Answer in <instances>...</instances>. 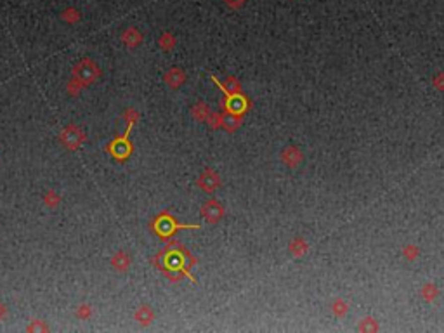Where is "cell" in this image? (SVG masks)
<instances>
[{
  "instance_id": "ba28073f",
  "label": "cell",
  "mask_w": 444,
  "mask_h": 333,
  "mask_svg": "<svg viewBox=\"0 0 444 333\" xmlns=\"http://www.w3.org/2000/svg\"><path fill=\"white\" fill-rule=\"evenodd\" d=\"M198 186L203 189V191L214 193L216 189H219L222 186L221 175L217 174L214 168H205V172L198 177Z\"/></svg>"
},
{
  "instance_id": "7a4b0ae2",
  "label": "cell",
  "mask_w": 444,
  "mask_h": 333,
  "mask_svg": "<svg viewBox=\"0 0 444 333\" xmlns=\"http://www.w3.org/2000/svg\"><path fill=\"white\" fill-rule=\"evenodd\" d=\"M198 227H200L198 224H195V226H189V224H179L177 220H175L172 215H168V213H161V215L153 222L154 233H156L160 238H163V240L170 238L177 229H198Z\"/></svg>"
},
{
  "instance_id": "484cf974",
  "label": "cell",
  "mask_w": 444,
  "mask_h": 333,
  "mask_svg": "<svg viewBox=\"0 0 444 333\" xmlns=\"http://www.w3.org/2000/svg\"><path fill=\"white\" fill-rule=\"evenodd\" d=\"M3 314H5V307H3L2 304H0V318H2Z\"/></svg>"
},
{
  "instance_id": "44dd1931",
  "label": "cell",
  "mask_w": 444,
  "mask_h": 333,
  "mask_svg": "<svg viewBox=\"0 0 444 333\" xmlns=\"http://www.w3.org/2000/svg\"><path fill=\"white\" fill-rule=\"evenodd\" d=\"M359 330L361 332H376L378 330V323H376L373 318H365L359 325Z\"/></svg>"
},
{
  "instance_id": "603a6c76",
  "label": "cell",
  "mask_w": 444,
  "mask_h": 333,
  "mask_svg": "<svg viewBox=\"0 0 444 333\" xmlns=\"http://www.w3.org/2000/svg\"><path fill=\"white\" fill-rule=\"evenodd\" d=\"M174 45H175V38L172 37L170 33H163V35H161V38H160V47L161 49H165V51H170Z\"/></svg>"
},
{
  "instance_id": "30bf717a",
  "label": "cell",
  "mask_w": 444,
  "mask_h": 333,
  "mask_svg": "<svg viewBox=\"0 0 444 333\" xmlns=\"http://www.w3.org/2000/svg\"><path fill=\"white\" fill-rule=\"evenodd\" d=\"M186 82V75L181 68H172L165 73V83L172 89H179Z\"/></svg>"
},
{
  "instance_id": "52a82bcc",
  "label": "cell",
  "mask_w": 444,
  "mask_h": 333,
  "mask_svg": "<svg viewBox=\"0 0 444 333\" xmlns=\"http://www.w3.org/2000/svg\"><path fill=\"white\" fill-rule=\"evenodd\" d=\"M224 213H225L224 206L221 205V201H217V200H214V198L209 200V201L202 206V215L205 217V220L210 224H217L222 217H224Z\"/></svg>"
},
{
  "instance_id": "277c9868",
  "label": "cell",
  "mask_w": 444,
  "mask_h": 333,
  "mask_svg": "<svg viewBox=\"0 0 444 333\" xmlns=\"http://www.w3.org/2000/svg\"><path fill=\"white\" fill-rule=\"evenodd\" d=\"M101 75L99 68L94 65L90 59H82L78 65L73 68V76H75V82H78L80 85H89L92 83L97 76Z\"/></svg>"
},
{
  "instance_id": "3957f363",
  "label": "cell",
  "mask_w": 444,
  "mask_h": 333,
  "mask_svg": "<svg viewBox=\"0 0 444 333\" xmlns=\"http://www.w3.org/2000/svg\"><path fill=\"white\" fill-rule=\"evenodd\" d=\"M212 80L216 82V85H219L222 89V92L225 94V113H231V115H239V117H243V115L246 113V110L250 108V101L246 99L245 96H243L241 92H236V94H229L227 90L222 87V83L219 82V80L216 78V76H212Z\"/></svg>"
},
{
  "instance_id": "9c48e42d",
  "label": "cell",
  "mask_w": 444,
  "mask_h": 333,
  "mask_svg": "<svg viewBox=\"0 0 444 333\" xmlns=\"http://www.w3.org/2000/svg\"><path fill=\"white\" fill-rule=\"evenodd\" d=\"M302 158H304V155H302L300 149L295 148V146H288L287 149L281 151V162L290 168H295V167L300 165Z\"/></svg>"
},
{
  "instance_id": "cb8c5ba5",
  "label": "cell",
  "mask_w": 444,
  "mask_h": 333,
  "mask_svg": "<svg viewBox=\"0 0 444 333\" xmlns=\"http://www.w3.org/2000/svg\"><path fill=\"white\" fill-rule=\"evenodd\" d=\"M432 83H434V87L438 90H444V71L438 73V75L434 76V80H432Z\"/></svg>"
},
{
  "instance_id": "2e32d148",
  "label": "cell",
  "mask_w": 444,
  "mask_h": 333,
  "mask_svg": "<svg viewBox=\"0 0 444 333\" xmlns=\"http://www.w3.org/2000/svg\"><path fill=\"white\" fill-rule=\"evenodd\" d=\"M349 311V304L344 299H335L332 302V313L337 318H344Z\"/></svg>"
},
{
  "instance_id": "ffe728a7",
  "label": "cell",
  "mask_w": 444,
  "mask_h": 333,
  "mask_svg": "<svg viewBox=\"0 0 444 333\" xmlns=\"http://www.w3.org/2000/svg\"><path fill=\"white\" fill-rule=\"evenodd\" d=\"M403 255L406 261H415V259H418V255H420V248L417 247V245H406V247H403Z\"/></svg>"
},
{
  "instance_id": "8992f818",
  "label": "cell",
  "mask_w": 444,
  "mask_h": 333,
  "mask_svg": "<svg viewBox=\"0 0 444 333\" xmlns=\"http://www.w3.org/2000/svg\"><path fill=\"white\" fill-rule=\"evenodd\" d=\"M83 141H85V134L76 125H70V127H66L61 132V142L70 149L80 148L83 144Z\"/></svg>"
},
{
  "instance_id": "d4e9b609",
  "label": "cell",
  "mask_w": 444,
  "mask_h": 333,
  "mask_svg": "<svg viewBox=\"0 0 444 333\" xmlns=\"http://www.w3.org/2000/svg\"><path fill=\"white\" fill-rule=\"evenodd\" d=\"M224 2L227 3L229 7H232V9H238V7H241L246 0H224Z\"/></svg>"
},
{
  "instance_id": "9a60e30c",
  "label": "cell",
  "mask_w": 444,
  "mask_h": 333,
  "mask_svg": "<svg viewBox=\"0 0 444 333\" xmlns=\"http://www.w3.org/2000/svg\"><path fill=\"white\" fill-rule=\"evenodd\" d=\"M420 295L425 302H434V300L439 297V288L436 285H432V283H427V285H424V288L420 290Z\"/></svg>"
},
{
  "instance_id": "7402d4cb",
  "label": "cell",
  "mask_w": 444,
  "mask_h": 333,
  "mask_svg": "<svg viewBox=\"0 0 444 333\" xmlns=\"http://www.w3.org/2000/svg\"><path fill=\"white\" fill-rule=\"evenodd\" d=\"M207 124H209L210 129H221L222 127V113H212L210 111V115L207 117Z\"/></svg>"
},
{
  "instance_id": "ac0fdd59",
  "label": "cell",
  "mask_w": 444,
  "mask_h": 333,
  "mask_svg": "<svg viewBox=\"0 0 444 333\" xmlns=\"http://www.w3.org/2000/svg\"><path fill=\"white\" fill-rule=\"evenodd\" d=\"M111 262H113V266L118 269V271H125V269L129 267V264H130V259H129V255H127L125 252H120V254H116L115 257H113Z\"/></svg>"
},
{
  "instance_id": "7c38bea8",
  "label": "cell",
  "mask_w": 444,
  "mask_h": 333,
  "mask_svg": "<svg viewBox=\"0 0 444 333\" xmlns=\"http://www.w3.org/2000/svg\"><path fill=\"white\" fill-rule=\"evenodd\" d=\"M288 250H290V254L294 255V257H304L305 254L309 252V245L305 243V240H302V238H294V240L290 241V247H288Z\"/></svg>"
},
{
  "instance_id": "5bb4252c",
  "label": "cell",
  "mask_w": 444,
  "mask_h": 333,
  "mask_svg": "<svg viewBox=\"0 0 444 333\" xmlns=\"http://www.w3.org/2000/svg\"><path fill=\"white\" fill-rule=\"evenodd\" d=\"M191 115H193V118H195V120L205 122L207 117L210 115V108L207 106V103H202V101H200V103H196L195 106H193Z\"/></svg>"
},
{
  "instance_id": "e0dca14e",
  "label": "cell",
  "mask_w": 444,
  "mask_h": 333,
  "mask_svg": "<svg viewBox=\"0 0 444 333\" xmlns=\"http://www.w3.org/2000/svg\"><path fill=\"white\" fill-rule=\"evenodd\" d=\"M153 318H154L153 311H151L148 306H143V307H141V309L136 313V320L139 321V323H143V325H149L151 321H153Z\"/></svg>"
},
{
  "instance_id": "8fae6325",
  "label": "cell",
  "mask_w": 444,
  "mask_h": 333,
  "mask_svg": "<svg viewBox=\"0 0 444 333\" xmlns=\"http://www.w3.org/2000/svg\"><path fill=\"white\" fill-rule=\"evenodd\" d=\"M243 122V117L239 115H231V113H222V127L227 132H234L239 129Z\"/></svg>"
},
{
  "instance_id": "6da1fadb",
  "label": "cell",
  "mask_w": 444,
  "mask_h": 333,
  "mask_svg": "<svg viewBox=\"0 0 444 333\" xmlns=\"http://www.w3.org/2000/svg\"><path fill=\"white\" fill-rule=\"evenodd\" d=\"M156 264L160 269H163L165 274L170 276L172 281H177L179 276H182V274L189 276L188 269L193 267L195 259L189 255V252L186 250V248L175 245V248H172V250H165L163 254L158 255ZM189 278H191V276H189Z\"/></svg>"
},
{
  "instance_id": "d6986e66",
  "label": "cell",
  "mask_w": 444,
  "mask_h": 333,
  "mask_svg": "<svg viewBox=\"0 0 444 333\" xmlns=\"http://www.w3.org/2000/svg\"><path fill=\"white\" fill-rule=\"evenodd\" d=\"M222 87H224V89L227 90L229 94L241 92V83H239L238 80L234 78V76H227V78H225V82L222 83Z\"/></svg>"
},
{
  "instance_id": "4fadbf2b",
  "label": "cell",
  "mask_w": 444,
  "mask_h": 333,
  "mask_svg": "<svg viewBox=\"0 0 444 333\" xmlns=\"http://www.w3.org/2000/svg\"><path fill=\"white\" fill-rule=\"evenodd\" d=\"M122 40H123V44L129 45V47H136V45H139L141 42H143V35H141L136 28H129V30L122 35Z\"/></svg>"
},
{
  "instance_id": "5b68a950",
  "label": "cell",
  "mask_w": 444,
  "mask_h": 333,
  "mask_svg": "<svg viewBox=\"0 0 444 333\" xmlns=\"http://www.w3.org/2000/svg\"><path fill=\"white\" fill-rule=\"evenodd\" d=\"M132 125H134V122L130 120V122H129V127H127L125 135L118 137V139H116V141L110 146L111 155L115 156L116 160H120V162H122V160H127V158H129L130 153H132V144H130V141H129V134H130V131H132Z\"/></svg>"
}]
</instances>
